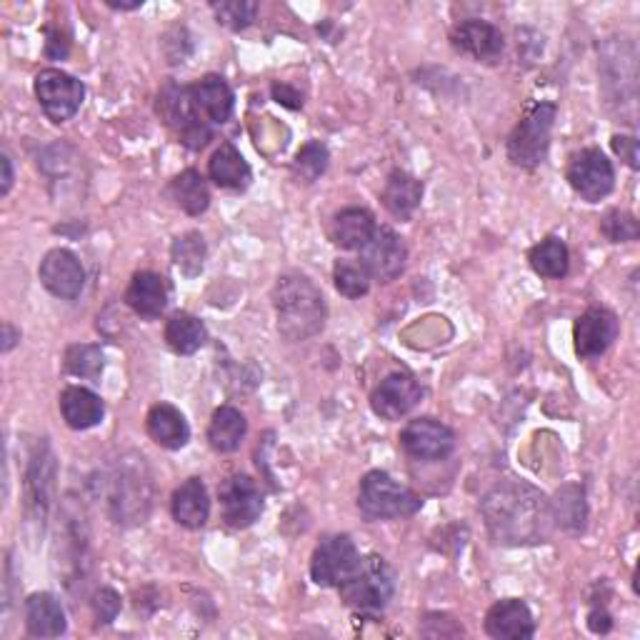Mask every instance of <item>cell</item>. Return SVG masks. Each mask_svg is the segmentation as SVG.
<instances>
[{"instance_id": "cell-6", "label": "cell", "mask_w": 640, "mask_h": 640, "mask_svg": "<svg viewBox=\"0 0 640 640\" xmlns=\"http://www.w3.org/2000/svg\"><path fill=\"white\" fill-rule=\"evenodd\" d=\"M558 108L553 104H538L508 138V158L518 168L541 166L551 146Z\"/></svg>"}, {"instance_id": "cell-43", "label": "cell", "mask_w": 640, "mask_h": 640, "mask_svg": "<svg viewBox=\"0 0 640 640\" xmlns=\"http://www.w3.org/2000/svg\"><path fill=\"white\" fill-rule=\"evenodd\" d=\"M144 6V0H134V3H116V0H108V8L114 10H138Z\"/></svg>"}, {"instance_id": "cell-3", "label": "cell", "mask_w": 640, "mask_h": 640, "mask_svg": "<svg viewBox=\"0 0 640 640\" xmlns=\"http://www.w3.org/2000/svg\"><path fill=\"white\" fill-rule=\"evenodd\" d=\"M395 593V573L381 555L361 558L355 573L341 585V598L353 611L375 616L391 603Z\"/></svg>"}, {"instance_id": "cell-38", "label": "cell", "mask_w": 640, "mask_h": 640, "mask_svg": "<svg viewBox=\"0 0 640 640\" xmlns=\"http://www.w3.org/2000/svg\"><path fill=\"white\" fill-rule=\"evenodd\" d=\"M613 150L631 168L640 166V163H638V140L633 136H613Z\"/></svg>"}, {"instance_id": "cell-27", "label": "cell", "mask_w": 640, "mask_h": 640, "mask_svg": "<svg viewBox=\"0 0 640 640\" xmlns=\"http://www.w3.org/2000/svg\"><path fill=\"white\" fill-rule=\"evenodd\" d=\"M248 433V423L243 419V413L230 408V405H223L216 413H213L210 425H208V441L218 453H233L240 449L243 439Z\"/></svg>"}, {"instance_id": "cell-17", "label": "cell", "mask_w": 640, "mask_h": 640, "mask_svg": "<svg viewBox=\"0 0 640 640\" xmlns=\"http://www.w3.org/2000/svg\"><path fill=\"white\" fill-rule=\"evenodd\" d=\"M485 631L495 640H528L535 633L531 608L518 598L495 603L485 616Z\"/></svg>"}, {"instance_id": "cell-39", "label": "cell", "mask_w": 640, "mask_h": 640, "mask_svg": "<svg viewBox=\"0 0 640 640\" xmlns=\"http://www.w3.org/2000/svg\"><path fill=\"white\" fill-rule=\"evenodd\" d=\"M273 98H276L280 106L293 108V110L303 106V96L298 93L296 88H291V86H286V83H276V86H273Z\"/></svg>"}, {"instance_id": "cell-10", "label": "cell", "mask_w": 640, "mask_h": 640, "mask_svg": "<svg viewBox=\"0 0 640 640\" xmlns=\"http://www.w3.org/2000/svg\"><path fill=\"white\" fill-rule=\"evenodd\" d=\"M405 258H408L405 243L391 228H375L371 240L361 248V266L371 278L381 283L398 278L405 268Z\"/></svg>"}, {"instance_id": "cell-1", "label": "cell", "mask_w": 640, "mask_h": 640, "mask_svg": "<svg viewBox=\"0 0 640 640\" xmlns=\"http://www.w3.org/2000/svg\"><path fill=\"white\" fill-rule=\"evenodd\" d=\"M483 515L495 543H543L551 533L553 511L548 498L528 483L495 485L483 498Z\"/></svg>"}, {"instance_id": "cell-12", "label": "cell", "mask_w": 640, "mask_h": 640, "mask_svg": "<svg viewBox=\"0 0 640 640\" xmlns=\"http://www.w3.org/2000/svg\"><path fill=\"white\" fill-rule=\"evenodd\" d=\"M218 495L223 521L238 531L256 523L263 513V495L248 475H230L228 481H223Z\"/></svg>"}, {"instance_id": "cell-28", "label": "cell", "mask_w": 640, "mask_h": 640, "mask_svg": "<svg viewBox=\"0 0 640 640\" xmlns=\"http://www.w3.org/2000/svg\"><path fill=\"white\" fill-rule=\"evenodd\" d=\"M208 333L196 316L190 313H176L166 325V343L170 345L173 353L178 355H193L203 348Z\"/></svg>"}, {"instance_id": "cell-20", "label": "cell", "mask_w": 640, "mask_h": 640, "mask_svg": "<svg viewBox=\"0 0 640 640\" xmlns=\"http://www.w3.org/2000/svg\"><path fill=\"white\" fill-rule=\"evenodd\" d=\"M146 429L150 439L168 451H180L183 445L190 441L188 421L183 419V413L170 403H158L150 408Z\"/></svg>"}, {"instance_id": "cell-37", "label": "cell", "mask_w": 640, "mask_h": 640, "mask_svg": "<svg viewBox=\"0 0 640 640\" xmlns=\"http://www.w3.org/2000/svg\"><path fill=\"white\" fill-rule=\"evenodd\" d=\"M93 611L100 623H114L118 613H120V598L116 591L110 588H100V591L93 595Z\"/></svg>"}, {"instance_id": "cell-21", "label": "cell", "mask_w": 640, "mask_h": 640, "mask_svg": "<svg viewBox=\"0 0 640 640\" xmlns=\"http://www.w3.org/2000/svg\"><path fill=\"white\" fill-rule=\"evenodd\" d=\"M26 628L33 638H58L66 633V613L56 595L33 593L26 601Z\"/></svg>"}, {"instance_id": "cell-18", "label": "cell", "mask_w": 640, "mask_h": 640, "mask_svg": "<svg viewBox=\"0 0 640 640\" xmlns=\"http://www.w3.org/2000/svg\"><path fill=\"white\" fill-rule=\"evenodd\" d=\"M383 206L388 208L393 218L411 220L413 213L421 208L423 200V183L405 170H393L383 188Z\"/></svg>"}, {"instance_id": "cell-32", "label": "cell", "mask_w": 640, "mask_h": 640, "mask_svg": "<svg viewBox=\"0 0 640 640\" xmlns=\"http://www.w3.org/2000/svg\"><path fill=\"white\" fill-rule=\"evenodd\" d=\"M104 351L98 345H70L66 353V368L76 375V378L98 381L104 373Z\"/></svg>"}, {"instance_id": "cell-16", "label": "cell", "mask_w": 640, "mask_h": 640, "mask_svg": "<svg viewBox=\"0 0 640 640\" xmlns=\"http://www.w3.org/2000/svg\"><path fill=\"white\" fill-rule=\"evenodd\" d=\"M451 43L459 53L471 56L473 60H479V63H495L505 48L501 30L479 18L463 20V23L455 26L451 33Z\"/></svg>"}, {"instance_id": "cell-2", "label": "cell", "mask_w": 640, "mask_h": 640, "mask_svg": "<svg viewBox=\"0 0 640 640\" xmlns=\"http://www.w3.org/2000/svg\"><path fill=\"white\" fill-rule=\"evenodd\" d=\"M273 306H276L278 331L288 341H308L318 335L328 313L316 283L301 273H286L278 278L273 288Z\"/></svg>"}, {"instance_id": "cell-8", "label": "cell", "mask_w": 640, "mask_h": 640, "mask_svg": "<svg viewBox=\"0 0 640 640\" xmlns=\"http://www.w3.org/2000/svg\"><path fill=\"white\" fill-rule=\"evenodd\" d=\"M358 565L361 553L351 535H328L313 553L311 578L323 588H341Z\"/></svg>"}, {"instance_id": "cell-19", "label": "cell", "mask_w": 640, "mask_h": 640, "mask_svg": "<svg viewBox=\"0 0 640 640\" xmlns=\"http://www.w3.org/2000/svg\"><path fill=\"white\" fill-rule=\"evenodd\" d=\"M170 511L173 518H176L183 528H190V531L206 525L210 515V498L203 481L190 479L186 483H180L176 488V493H173Z\"/></svg>"}, {"instance_id": "cell-36", "label": "cell", "mask_w": 640, "mask_h": 640, "mask_svg": "<svg viewBox=\"0 0 640 640\" xmlns=\"http://www.w3.org/2000/svg\"><path fill=\"white\" fill-rule=\"evenodd\" d=\"M603 236L611 243H631L638 238V220L628 210H611L605 213V218L601 223Z\"/></svg>"}, {"instance_id": "cell-30", "label": "cell", "mask_w": 640, "mask_h": 640, "mask_svg": "<svg viewBox=\"0 0 640 640\" xmlns=\"http://www.w3.org/2000/svg\"><path fill=\"white\" fill-rule=\"evenodd\" d=\"M173 198H176L178 208H183L188 216H200L210 206V190L206 186V178L198 170H183L180 176L173 180Z\"/></svg>"}, {"instance_id": "cell-40", "label": "cell", "mask_w": 640, "mask_h": 640, "mask_svg": "<svg viewBox=\"0 0 640 640\" xmlns=\"http://www.w3.org/2000/svg\"><path fill=\"white\" fill-rule=\"evenodd\" d=\"M591 631L593 633H608L611 631V616L605 611H593L591 613Z\"/></svg>"}, {"instance_id": "cell-22", "label": "cell", "mask_w": 640, "mask_h": 640, "mask_svg": "<svg viewBox=\"0 0 640 640\" xmlns=\"http://www.w3.org/2000/svg\"><path fill=\"white\" fill-rule=\"evenodd\" d=\"M60 413L73 431H88L104 421V401L83 385H70L60 393Z\"/></svg>"}, {"instance_id": "cell-34", "label": "cell", "mask_w": 640, "mask_h": 640, "mask_svg": "<svg viewBox=\"0 0 640 640\" xmlns=\"http://www.w3.org/2000/svg\"><path fill=\"white\" fill-rule=\"evenodd\" d=\"M328 148H325L321 140H311V144L303 146L296 156V163H293V173L296 178L303 183H313L318 180L325 168H328Z\"/></svg>"}, {"instance_id": "cell-33", "label": "cell", "mask_w": 640, "mask_h": 640, "mask_svg": "<svg viewBox=\"0 0 640 640\" xmlns=\"http://www.w3.org/2000/svg\"><path fill=\"white\" fill-rule=\"evenodd\" d=\"M333 280L341 296L345 298H361L371 291V276L365 273L361 263L338 260L333 268Z\"/></svg>"}, {"instance_id": "cell-35", "label": "cell", "mask_w": 640, "mask_h": 640, "mask_svg": "<svg viewBox=\"0 0 640 640\" xmlns=\"http://www.w3.org/2000/svg\"><path fill=\"white\" fill-rule=\"evenodd\" d=\"M210 8L218 23L230 30H246L258 16V3H253V0H220V3H213Z\"/></svg>"}, {"instance_id": "cell-5", "label": "cell", "mask_w": 640, "mask_h": 640, "mask_svg": "<svg viewBox=\"0 0 640 640\" xmlns=\"http://www.w3.org/2000/svg\"><path fill=\"white\" fill-rule=\"evenodd\" d=\"M158 116L166 120V126L173 128L180 138L183 146L200 150L208 146L213 138L210 126L203 120V114L193 100L190 88L178 83H166L158 93Z\"/></svg>"}, {"instance_id": "cell-11", "label": "cell", "mask_w": 640, "mask_h": 640, "mask_svg": "<svg viewBox=\"0 0 640 640\" xmlns=\"http://www.w3.org/2000/svg\"><path fill=\"white\" fill-rule=\"evenodd\" d=\"M401 445L415 461H443L455 449V433L435 419H419L405 425Z\"/></svg>"}, {"instance_id": "cell-14", "label": "cell", "mask_w": 640, "mask_h": 640, "mask_svg": "<svg viewBox=\"0 0 640 640\" xmlns=\"http://www.w3.org/2000/svg\"><path fill=\"white\" fill-rule=\"evenodd\" d=\"M421 385L408 373H391L371 395V408L385 421H401L421 403Z\"/></svg>"}, {"instance_id": "cell-24", "label": "cell", "mask_w": 640, "mask_h": 640, "mask_svg": "<svg viewBox=\"0 0 640 640\" xmlns=\"http://www.w3.org/2000/svg\"><path fill=\"white\" fill-rule=\"evenodd\" d=\"M126 303L138 313V316L158 318L168 306L166 280H163L158 273H150V270L136 273L126 291Z\"/></svg>"}, {"instance_id": "cell-9", "label": "cell", "mask_w": 640, "mask_h": 640, "mask_svg": "<svg viewBox=\"0 0 640 640\" xmlns=\"http://www.w3.org/2000/svg\"><path fill=\"white\" fill-rule=\"evenodd\" d=\"M568 183L571 188L588 203H598L611 196L616 186L613 163L605 158L598 148H583L568 163Z\"/></svg>"}, {"instance_id": "cell-15", "label": "cell", "mask_w": 640, "mask_h": 640, "mask_svg": "<svg viewBox=\"0 0 640 640\" xmlns=\"http://www.w3.org/2000/svg\"><path fill=\"white\" fill-rule=\"evenodd\" d=\"M40 283L53 293L56 298L73 301L80 296V291L86 286V270L80 266V260L73 253L66 248L50 250L48 256L40 260L38 268Z\"/></svg>"}, {"instance_id": "cell-25", "label": "cell", "mask_w": 640, "mask_h": 640, "mask_svg": "<svg viewBox=\"0 0 640 640\" xmlns=\"http://www.w3.org/2000/svg\"><path fill=\"white\" fill-rule=\"evenodd\" d=\"M375 218L365 208H345L333 218V240L345 250H361L375 233Z\"/></svg>"}, {"instance_id": "cell-42", "label": "cell", "mask_w": 640, "mask_h": 640, "mask_svg": "<svg viewBox=\"0 0 640 640\" xmlns=\"http://www.w3.org/2000/svg\"><path fill=\"white\" fill-rule=\"evenodd\" d=\"M0 166H3V188H0V193L8 196L10 186H13V166H10L8 156H0Z\"/></svg>"}, {"instance_id": "cell-7", "label": "cell", "mask_w": 640, "mask_h": 640, "mask_svg": "<svg viewBox=\"0 0 640 640\" xmlns=\"http://www.w3.org/2000/svg\"><path fill=\"white\" fill-rule=\"evenodd\" d=\"M36 98L53 124L73 118L86 98V86L58 68H46L36 76Z\"/></svg>"}, {"instance_id": "cell-4", "label": "cell", "mask_w": 640, "mask_h": 640, "mask_svg": "<svg viewBox=\"0 0 640 640\" xmlns=\"http://www.w3.org/2000/svg\"><path fill=\"white\" fill-rule=\"evenodd\" d=\"M423 501L411 488L395 483L388 473L371 471L361 481L358 508L371 521H395L421 511Z\"/></svg>"}, {"instance_id": "cell-23", "label": "cell", "mask_w": 640, "mask_h": 640, "mask_svg": "<svg viewBox=\"0 0 640 640\" xmlns=\"http://www.w3.org/2000/svg\"><path fill=\"white\" fill-rule=\"evenodd\" d=\"M193 100L203 116L213 124H226L233 116V106H236V96H233L230 86L226 83V78L220 76H206L200 78L196 86H190Z\"/></svg>"}, {"instance_id": "cell-31", "label": "cell", "mask_w": 640, "mask_h": 640, "mask_svg": "<svg viewBox=\"0 0 640 640\" xmlns=\"http://www.w3.org/2000/svg\"><path fill=\"white\" fill-rule=\"evenodd\" d=\"M206 240H203L200 233H186V236L176 238L173 243V263L180 268V273H186L188 278L198 276L206 266Z\"/></svg>"}, {"instance_id": "cell-29", "label": "cell", "mask_w": 640, "mask_h": 640, "mask_svg": "<svg viewBox=\"0 0 640 640\" xmlns=\"http://www.w3.org/2000/svg\"><path fill=\"white\" fill-rule=\"evenodd\" d=\"M528 260H531V268L538 276L551 280L563 278L568 268H571V253H568L565 243L558 238H545L538 243V246H533L531 253H528Z\"/></svg>"}, {"instance_id": "cell-26", "label": "cell", "mask_w": 640, "mask_h": 640, "mask_svg": "<svg viewBox=\"0 0 640 640\" xmlns=\"http://www.w3.org/2000/svg\"><path fill=\"white\" fill-rule=\"evenodd\" d=\"M208 173L210 180L226 190H243L250 183V166L233 144H223L216 154H213Z\"/></svg>"}, {"instance_id": "cell-13", "label": "cell", "mask_w": 640, "mask_h": 640, "mask_svg": "<svg viewBox=\"0 0 640 640\" xmlns=\"http://www.w3.org/2000/svg\"><path fill=\"white\" fill-rule=\"evenodd\" d=\"M618 318L613 311L608 308H588L581 318L575 321L573 341L578 358H601V355L611 348L618 338Z\"/></svg>"}, {"instance_id": "cell-41", "label": "cell", "mask_w": 640, "mask_h": 640, "mask_svg": "<svg viewBox=\"0 0 640 640\" xmlns=\"http://www.w3.org/2000/svg\"><path fill=\"white\" fill-rule=\"evenodd\" d=\"M20 341V331H16L10 323H3V353L13 351V345Z\"/></svg>"}]
</instances>
